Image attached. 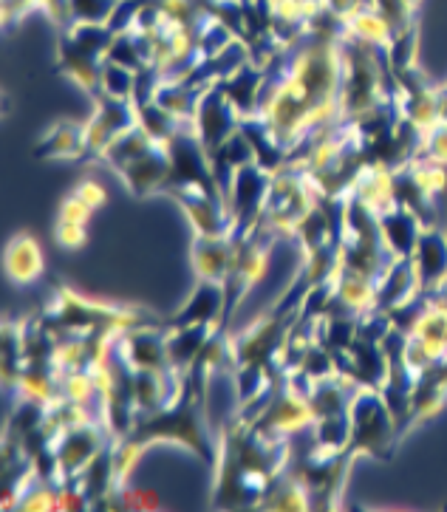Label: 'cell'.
<instances>
[{"mask_svg":"<svg viewBox=\"0 0 447 512\" xmlns=\"http://www.w3.org/2000/svg\"><path fill=\"white\" fill-rule=\"evenodd\" d=\"M100 162L114 167L136 199L165 193L167 182H170L167 145L153 139L142 125H133L131 131L122 133L114 145L102 153Z\"/></svg>","mask_w":447,"mask_h":512,"instance_id":"1","label":"cell"},{"mask_svg":"<svg viewBox=\"0 0 447 512\" xmlns=\"http://www.w3.org/2000/svg\"><path fill=\"white\" fill-rule=\"evenodd\" d=\"M116 32L108 23H71L57 46V71L68 74L94 100L102 91V71Z\"/></svg>","mask_w":447,"mask_h":512,"instance_id":"2","label":"cell"},{"mask_svg":"<svg viewBox=\"0 0 447 512\" xmlns=\"http://www.w3.org/2000/svg\"><path fill=\"white\" fill-rule=\"evenodd\" d=\"M348 413H351V433H348V442L343 447V456L348 462H354L357 456L365 453V456L388 462L402 436H399L397 419H394L385 397L377 388L360 385L354 399H351Z\"/></svg>","mask_w":447,"mask_h":512,"instance_id":"3","label":"cell"},{"mask_svg":"<svg viewBox=\"0 0 447 512\" xmlns=\"http://www.w3.org/2000/svg\"><path fill=\"white\" fill-rule=\"evenodd\" d=\"M272 182H275V173H269L258 162H247L235 170L230 190H227V204L232 213V244H238L264 215Z\"/></svg>","mask_w":447,"mask_h":512,"instance_id":"4","label":"cell"},{"mask_svg":"<svg viewBox=\"0 0 447 512\" xmlns=\"http://www.w3.org/2000/svg\"><path fill=\"white\" fill-rule=\"evenodd\" d=\"M94 102H97L94 116L85 122V159L100 162L102 153L111 148L122 133L139 125V114H136V102L111 97L105 91H100Z\"/></svg>","mask_w":447,"mask_h":512,"instance_id":"5","label":"cell"},{"mask_svg":"<svg viewBox=\"0 0 447 512\" xmlns=\"http://www.w3.org/2000/svg\"><path fill=\"white\" fill-rule=\"evenodd\" d=\"M196 131H199L201 145H204V153L207 159L216 153L227 139H232L235 133L241 131V116L235 111V105L227 97L224 91V83L218 80L199 102V111H196Z\"/></svg>","mask_w":447,"mask_h":512,"instance_id":"6","label":"cell"},{"mask_svg":"<svg viewBox=\"0 0 447 512\" xmlns=\"http://www.w3.org/2000/svg\"><path fill=\"white\" fill-rule=\"evenodd\" d=\"M105 204V190L100 184L85 179L60 207V218H57V241L63 247H80L85 241V230H88V218L91 213Z\"/></svg>","mask_w":447,"mask_h":512,"instance_id":"7","label":"cell"},{"mask_svg":"<svg viewBox=\"0 0 447 512\" xmlns=\"http://www.w3.org/2000/svg\"><path fill=\"white\" fill-rule=\"evenodd\" d=\"M416 275H419V292L436 295L447 283V232L436 224L422 227L414 249Z\"/></svg>","mask_w":447,"mask_h":512,"instance_id":"8","label":"cell"},{"mask_svg":"<svg viewBox=\"0 0 447 512\" xmlns=\"http://www.w3.org/2000/svg\"><path fill=\"white\" fill-rule=\"evenodd\" d=\"M196 323H213L221 329L224 323V283L201 281L196 283L193 298L184 303L173 317H165V329H184Z\"/></svg>","mask_w":447,"mask_h":512,"instance_id":"9","label":"cell"},{"mask_svg":"<svg viewBox=\"0 0 447 512\" xmlns=\"http://www.w3.org/2000/svg\"><path fill=\"white\" fill-rule=\"evenodd\" d=\"M380 221V232L385 247L391 249L394 258H414L416 241H419V232H422V221L414 210H408L405 204H391L388 210H382L377 215Z\"/></svg>","mask_w":447,"mask_h":512,"instance_id":"10","label":"cell"},{"mask_svg":"<svg viewBox=\"0 0 447 512\" xmlns=\"http://www.w3.org/2000/svg\"><path fill=\"white\" fill-rule=\"evenodd\" d=\"M419 295V275H416L414 258H397L385 269V275L377 283V298L374 309L377 312H394L402 303L414 300Z\"/></svg>","mask_w":447,"mask_h":512,"instance_id":"11","label":"cell"},{"mask_svg":"<svg viewBox=\"0 0 447 512\" xmlns=\"http://www.w3.org/2000/svg\"><path fill=\"white\" fill-rule=\"evenodd\" d=\"M232 244L230 235H193V247H190V258H193V269L196 278L201 281H227V272L232 264Z\"/></svg>","mask_w":447,"mask_h":512,"instance_id":"12","label":"cell"},{"mask_svg":"<svg viewBox=\"0 0 447 512\" xmlns=\"http://www.w3.org/2000/svg\"><path fill=\"white\" fill-rule=\"evenodd\" d=\"M3 264H6V278L17 286H29L34 283L43 269H46V261H43V249L37 244L34 235H26L20 232L9 241V247L3 252Z\"/></svg>","mask_w":447,"mask_h":512,"instance_id":"13","label":"cell"},{"mask_svg":"<svg viewBox=\"0 0 447 512\" xmlns=\"http://www.w3.org/2000/svg\"><path fill=\"white\" fill-rule=\"evenodd\" d=\"M37 159H85V122H60L54 125L49 133L40 136L37 148H34Z\"/></svg>","mask_w":447,"mask_h":512,"instance_id":"14","label":"cell"},{"mask_svg":"<svg viewBox=\"0 0 447 512\" xmlns=\"http://www.w3.org/2000/svg\"><path fill=\"white\" fill-rule=\"evenodd\" d=\"M416 159H428L436 165H447V122L439 119L436 125H431L425 136H422V150Z\"/></svg>","mask_w":447,"mask_h":512,"instance_id":"15","label":"cell"}]
</instances>
